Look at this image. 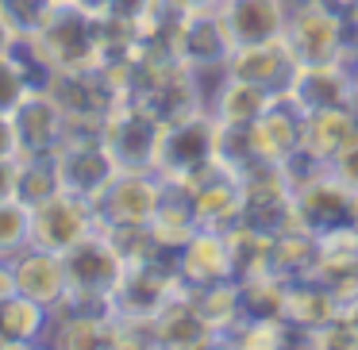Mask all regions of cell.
I'll return each mask as SVG.
<instances>
[{
    "label": "cell",
    "mask_w": 358,
    "mask_h": 350,
    "mask_svg": "<svg viewBox=\"0 0 358 350\" xmlns=\"http://www.w3.org/2000/svg\"><path fill=\"white\" fill-rule=\"evenodd\" d=\"M62 270H66V296L112 308V293H116L120 277L127 270V258L108 239L104 227H93L85 239H78L70 250H62Z\"/></svg>",
    "instance_id": "obj_1"
},
{
    "label": "cell",
    "mask_w": 358,
    "mask_h": 350,
    "mask_svg": "<svg viewBox=\"0 0 358 350\" xmlns=\"http://www.w3.org/2000/svg\"><path fill=\"white\" fill-rule=\"evenodd\" d=\"M162 135H166V119L135 96L120 101L101 127V139L112 150L120 170H155Z\"/></svg>",
    "instance_id": "obj_2"
},
{
    "label": "cell",
    "mask_w": 358,
    "mask_h": 350,
    "mask_svg": "<svg viewBox=\"0 0 358 350\" xmlns=\"http://www.w3.org/2000/svg\"><path fill=\"white\" fill-rule=\"evenodd\" d=\"M216 139H220V119L208 108L193 112V116L178 119V124H166L155 170L166 181H181V185L204 177L216 166Z\"/></svg>",
    "instance_id": "obj_3"
},
{
    "label": "cell",
    "mask_w": 358,
    "mask_h": 350,
    "mask_svg": "<svg viewBox=\"0 0 358 350\" xmlns=\"http://www.w3.org/2000/svg\"><path fill=\"white\" fill-rule=\"evenodd\" d=\"M166 177L158 170H120L93 200L96 227H150L162 208Z\"/></svg>",
    "instance_id": "obj_4"
},
{
    "label": "cell",
    "mask_w": 358,
    "mask_h": 350,
    "mask_svg": "<svg viewBox=\"0 0 358 350\" xmlns=\"http://www.w3.org/2000/svg\"><path fill=\"white\" fill-rule=\"evenodd\" d=\"M289 54L296 58V66H320V62H339L347 50V24L343 12L327 0H312L301 8L289 12L285 39Z\"/></svg>",
    "instance_id": "obj_5"
},
{
    "label": "cell",
    "mask_w": 358,
    "mask_h": 350,
    "mask_svg": "<svg viewBox=\"0 0 358 350\" xmlns=\"http://www.w3.org/2000/svg\"><path fill=\"white\" fill-rule=\"evenodd\" d=\"M55 170L58 181H62V193L96 200L112 185L120 166L101 135H66V143L55 150Z\"/></svg>",
    "instance_id": "obj_6"
},
{
    "label": "cell",
    "mask_w": 358,
    "mask_h": 350,
    "mask_svg": "<svg viewBox=\"0 0 358 350\" xmlns=\"http://www.w3.org/2000/svg\"><path fill=\"white\" fill-rule=\"evenodd\" d=\"M212 12H216L231 50H243V47H266V43L285 39L293 8L285 0H220Z\"/></svg>",
    "instance_id": "obj_7"
},
{
    "label": "cell",
    "mask_w": 358,
    "mask_h": 350,
    "mask_svg": "<svg viewBox=\"0 0 358 350\" xmlns=\"http://www.w3.org/2000/svg\"><path fill=\"white\" fill-rule=\"evenodd\" d=\"M96 227L93 200H81L73 193H55L47 200L31 204V242L43 250H70L78 239H85Z\"/></svg>",
    "instance_id": "obj_8"
},
{
    "label": "cell",
    "mask_w": 358,
    "mask_h": 350,
    "mask_svg": "<svg viewBox=\"0 0 358 350\" xmlns=\"http://www.w3.org/2000/svg\"><path fill=\"white\" fill-rule=\"evenodd\" d=\"M16 131H20V147H24V158L27 154H55L58 147L66 143V112L58 108V101L47 93V89H31L27 101L20 104L16 112Z\"/></svg>",
    "instance_id": "obj_9"
},
{
    "label": "cell",
    "mask_w": 358,
    "mask_h": 350,
    "mask_svg": "<svg viewBox=\"0 0 358 350\" xmlns=\"http://www.w3.org/2000/svg\"><path fill=\"white\" fill-rule=\"evenodd\" d=\"M296 58L289 54L285 43H266V47H243L231 50L227 58V73L239 81H250V85L266 89L270 96H285L289 85L296 78Z\"/></svg>",
    "instance_id": "obj_10"
},
{
    "label": "cell",
    "mask_w": 358,
    "mask_h": 350,
    "mask_svg": "<svg viewBox=\"0 0 358 350\" xmlns=\"http://www.w3.org/2000/svg\"><path fill=\"white\" fill-rule=\"evenodd\" d=\"M12 273V293H24L31 300L47 304L50 312L66 300V270H62V254L43 247H27L24 254H16L8 262Z\"/></svg>",
    "instance_id": "obj_11"
},
{
    "label": "cell",
    "mask_w": 358,
    "mask_h": 350,
    "mask_svg": "<svg viewBox=\"0 0 358 350\" xmlns=\"http://www.w3.org/2000/svg\"><path fill=\"white\" fill-rule=\"evenodd\" d=\"M50 331V308L24 293L0 296V347H31L47 342Z\"/></svg>",
    "instance_id": "obj_12"
},
{
    "label": "cell",
    "mask_w": 358,
    "mask_h": 350,
    "mask_svg": "<svg viewBox=\"0 0 358 350\" xmlns=\"http://www.w3.org/2000/svg\"><path fill=\"white\" fill-rule=\"evenodd\" d=\"M273 101H278V96H270L266 89H258V85H250V81H239V78H231V73H227V78L220 81L216 96L208 101V112L220 119V124L250 127Z\"/></svg>",
    "instance_id": "obj_13"
},
{
    "label": "cell",
    "mask_w": 358,
    "mask_h": 350,
    "mask_svg": "<svg viewBox=\"0 0 358 350\" xmlns=\"http://www.w3.org/2000/svg\"><path fill=\"white\" fill-rule=\"evenodd\" d=\"M27 247H35L31 242V204L24 196L0 200V262H12Z\"/></svg>",
    "instance_id": "obj_14"
},
{
    "label": "cell",
    "mask_w": 358,
    "mask_h": 350,
    "mask_svg": "<svg viewBox=\"0 0 358 350\" xmlns=\"http://www.w3.org/2000/svg\"><path fill=\"white\" fill-rule=\"evenodd\" d=\"M327 170H331L335 177H339L343 185H347L350 193L358 196V135H355V139H350L347 147L339 150V154L331 158V162H327Z\"/></svg>",
    "instance_id": "obj_15"
},
{
    "label": "cell",
    "mask_w": 358,
    "mask_h": 350,
    "mask_svg": "<svg viewBox=\"0 0 358 350\" xmlns=\"http://www.w3.org/2000/svg\"><path fill=\"white\" fill-rule=\"evenodd\" d=\"M0 158H24L20 131H16V116H12V112H0Z\"/></svg>",
    "instance_id": "obj_16"
},
{
    "label": "cell",
    "mask_w": 358,
    "mask_h": 350,
    "mask_svg": "<svg viewBox=\"0 0 358 350\" xmlns=\"http://www.w3.org/2000/svg\"><path fill=\"white\" fill-rule=\"evenodd\" d=\"M20 196V158H0V200Z\"/></svg>",
    "instance_id": "obj_17"
},
{
    "label": "cell",
    "mask_w": 358,
    "mask_h": 350,
    "mask_svg": "<svg viewBox=\"0 0 358 350\" xmlns=\"http://www.w3.org/2000/svg\"><path fill=\"white\" fill-rule=\"evenodd\" d=\"M24 43V35L16 31V24L8 20V12L0 8V58H8V54H16V47Z\"/></svg>",
    "instance_id": "obj_18"
},
{
    "label": "cell",
    "mask_w": 358,
    "mask_h": 350,
    "mask_svg": "<svg viewBox=\"0 0 358 350\" xmlns=\"http://www.w3.org/2000/svg\"><path fill=\"white\" fill-rule=\"evenodd\" d=\"M178 4H181L185 12H212L220 0H178Z\"/></svg>",
    "instance_id": "obj_19"
}]
</instances>
